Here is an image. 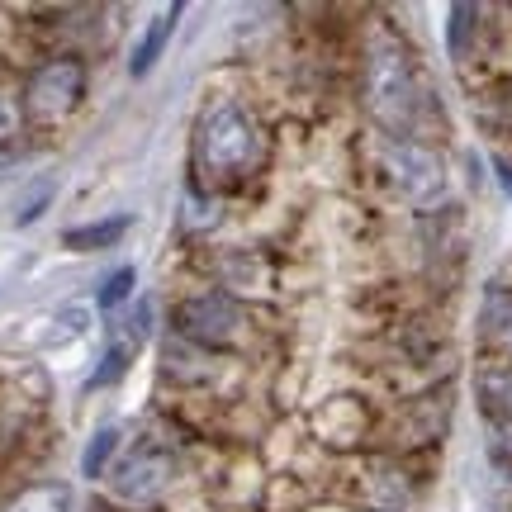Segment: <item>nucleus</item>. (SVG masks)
<instances>
[{"instance_id": "1", "label": "nucleus", "mask_w": 512, "mask_h": 512, "mask_svg": "<svg viewBox=\"0 0 512 512\" xmlns=\"http://www.w3.org/2000/svg\"><path fill=\"white\" fill-rule=\"evenodd\" d=\"M266 157H271V138L238 100L219 95L200 110L195 138H190V176L200 190L209 195L238 190L266 166Z\"/></svg>"}, {"instance_id": "2", "label": "nucleus", "mask_w": 512, "mask_h": 512, "mask_svg": "<svg viewBox=\"0 0 512 512\" xmlns=\"http://www.w3.org/2000/svg\"><path fill=\"white\" fill-rule=\"evenodd\" d=\"M366 110L389 128V138H408V128L418 124V72L394 34H375L366 48Z\"/></svg>"}, {"instance_id": "3", "label": "nucleus", "mask_w": 512, "mask_h": 512, "mask_svg": "<svg viewBox=\"0 0 512 512\" xmlns=\"http://www.w3.org/2000/svg\"><path fill=\"white\" fill-rule=\"evenodd\" d=\"M86 62L72 53H57L48 62H38L34 72L24 76V95H19V110H24V124H62L81 110L86 100Z\"/></svg>"}, {"instance_id": "4", "label": "nucleus", "mask_w": 512, "mask_h": 512, "mask_svg": "<svg viewBox=\"0 0 512 512\" xmlns=\"http://www.w3.org/2000/svg\"><path fill=\"white\" fill-rule=\"evenodd\" d=\"M171 323H176V337L185 342H195L204 351H228L242 342V332H247V309L238 304V294L228 290H200V294H185L176 313H171Z\"/></svg>"}, {"instance_id": "5", "label": "nucleus", "mask_w": 512, "mask_h": 512, "mask_svg": "<svg viewBox=\"0 0 512 512\" xmlns=\"http://www.w3.org/2000/svg\"><path fill=\"white\" fill-rule=\"evenodd\" d=\"M171 484H176V456H171L166 446L143 441L138 451H128V456L114 465L110 494H114V503L128 512H157L162 498L171 494Z\"/></svg>"}, {"instance_id": "6", "label": "nucleus", "mask_w": 512, "mask_h": 512, "mask_svg": "<svg viewBox=\"0 0 512 512\" xmlns=\"http://www.w3.org/2000/svg\"><path fill=\"white\" fill-rule=\"evenodd\" d=\"M380 166L413 204H432L446 190V171H441L437 152L418 138H380Z\"/></svg>"}, {"instance_id": "7", "label": "nucleus", "mask_w": 512, "mask_h": 512, "mask_svg": "<svg viewBox=\"0 0 512 512\" xmlns=\"http://www.w3.org/2000/svg\"><path fill=\"white\" fill-rule=\"evenodd\" d=\"M147 332H152V304L143 299V304H133L124 323L110 332V347H105V356H100V370L91 375V389H105V384L124 380L128 366H133V356L143 351Z\"/></svg>"}, {"instance_id": "8", "label": "nucleus", "mask_w": 512, "mask_h": 512, "mask_svg": "<svg viewBox=\"0 0 512 512\" xmlns=\"http://www.w3.org/2000/svg\"><path fill=\"white\" fill-rule=\"evenodd\" d=\"M162 370H166V380L204 384V380H214V375H219V356L171 332V337H166V347H162Z\"/></svg>"}, {"instance_id": "9", "label": "nucleus", "mask_w": 512, "mask_h": 512, "mask_svg": "<svg viewBox=\"0 0 512 512\" xmlns=\"http://www.w3.org/2000/svg\"><path fill=\"white\" fill-rule=\"evenodd\" d=\"M479 337L489 347L512 356V290L508 285H489L484 290V299H479Z\"/></svg>"}, {"instance_id": "10", "label": "nucleus", "mask_w": 512, "mask_h": 512, "mask_svg": "<svg viewBox=\"0 0 512 512\" xmlns=\"http://www.w3.org/2000/svg\"><path fill=\"white\" fill-rule=\"evenodd\" d=\"M181 15H185L181 0H171V5H162V10H157V19L147 24V34L138 38V48H133V76H147L157 62H162L166 43H171V29H176V19H181Z\"/></svg>"}, {"instance_id": "11", "label": "nucleus", "mask_w": 512, "mask_h": 512, "mask_svg": "<svg viewBox=\"0 0 512 512\" xmlns=\"http://www.w3.org/2000/svg\"><path fill=\"white\" fill-rule=\"evenodd\" d=\"M128 214H114V219H100V223H86V228H72V233H62V247L67 252H105L114 242L128 233Z\"/></svg>"}, {"instance_id": "12", "label": "nucleus", "mask_w": 512, "mask_h": 512, "mask_svg": "<svg viewBox=\"0 0 512 512\" xmlns=\"http://www.w3.org/2000/svg\"><path fill=\"white\" fill-rule=\"evenodd\" d=\"M0 512H72V489L67 484H29Z\"/></svg>"}, {"instance_id": "13", "label": "nucleus", "mask_w": 512, "mask_h": 512, "mask_svg": "<svg viewBox=\"0 0 512 512\" xmlns=\"http://www.w3.org/2000/svg\"><path fill=\"white\" fill-rule=\"evenodd\" d=\"M475 389H479V403H484L489 413L512 422V366H484Z\"/></svg>"}, {"instance_id": "14", "label": "nucleus", "mask_w": 512, "mask_h": 512, "mask_svg": "<svg viewBox=\"0 0 512 512\" xmlns=\"http://www.w3.org/2000/svg\"><path fill=\"white\" fill-rule=\"evenodd\" d=\"M119 437H124V432H119L114 422H105V427H100V432L86 441V456H81V475H86V479H105V465H110L114 451H119Z\"/></svg>"}, {"instance_id": "15", "label": "nucleus", "mask_w": 512, "mask_h": 512, "mask_svg": "<svg viewBox=\"0 0 512 512\" xmlns=\"http://www.w3.org/2000/svg\"><path fill=\"white\" fill-rule=\"evenodd\" d=\"M475 5H451V24H446V48H451V62H465L470 57V38H475Z\"/></svg>"}, {"instance_id": "16", "label": "nucleus", "mask_w": 512, "mask_h": 512, "mask_svg": "<svg viewBox=\"0 0 512 512\" xmlns=\"http://www.w3.org/2000/svg\"><path fill=\"white\" fill-rule=\"evenodd\" d=\"M133 280H138V275H133V266H119V271H114L110 280H105V285L95 290V304H100L105 313L124 309V304H128V294H133Z\"/></svg>"}, {"instance_id": "17", "label": "nucleus", "mask_w": 512, "mask_h": 512, "mask_svg": "<svg viewBox=\"0 0 512 512\" xmlns=\"http://www.w3.org/2000/svg\"><path fill=\"white\" fill-rule=\"evenodd\" d=\"M48 200H53V181H38L34 195H29V200H24V204L15 209V223H19V228H29V223H34L38 214L48 209Z\"/></svg>"}, {"instance_id": "18", "label": "nucleus", "mask_w": 512, "mask_h": 512, "mask_svg": "<svg viewBox=\"0 0 512 512\" xmlns=\"http://www.w3.org/2000/svg\"><path fill=\"white\" fill-rule=\"evenodd\" d=\"M19 124H24V110H19L15 100H5V95H0V147L10 143V138H15Z\"/></svg>"}, {"instance_id": "19", "label": "nucleus", "mask_w": 512, "mask_h": 512, "mask_svg": "<svg viewBox=\"0 0 512 512\" xmlns=\"http://www.w3.org/2000/svg\"><path fill=\"white\" fill-rule=\"evenodd\" d=\"M494 171H498V185H503V190L512 195V166L508 162H494Z\"/></svg>"}]
</instances>
